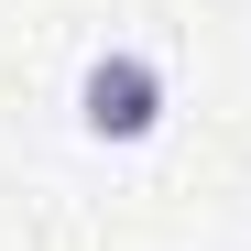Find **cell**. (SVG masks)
I'll list each match as a JSON object with an SVG mask.
<instances>
[{"mask_svg": "<svg viewBox=\"0 0 251 251\" xmlns=\"http://www.w3.org/2000/svg\"><path fill=\"white\" fill-rule=\"evenodd\" d=\"M76 131L109 142V153L153 142V131H164V66H153V55H131V44L88 55V76H76Z\"/></svg>", "mask_w": 251, "mask_h": 251, "instance_id": "6da1fadb", "label": "cell"}]
</instances>
